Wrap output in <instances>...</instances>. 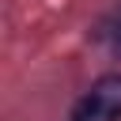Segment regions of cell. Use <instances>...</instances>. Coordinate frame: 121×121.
Wrapping results in <instances>:
<instances>
[{
  "label": "cell",
  "mask_w": 121,
  "mask_h": 121,
  "mask_svg": "<svg viewBox=\"0 0 121 121\" xmlns=\"http://www.w3.org/2000/svg\"><path fill=\"white\" fill-rule=\"evenodd\" d=\"M79 113L98 117V121L117 117V113H121V76H106V79H98V87L91 91V98L83 102Z\"/></svg>",
  "instance_id": "6da1fadb"
},
{
  "label": "cell",
  "mask_w": 121,
  "mask_h": 121,
  "mask_svg": "<svg viewBox=\"0 0 121 121\" xmlns=\"http://www.w3.org/2000/svg\"><path fill=\"white\" fill-rule=\"evenodd\" d=\"M113 49L121 53V26H117V34H113Z\"/></svg>",
  "instance_id": "7a4b0ae2"
},
{
  "label": "cell",
  "mask_w": 121,
  "mask_h": 121,
  "mask_svg": "<svg viewBox=\"0 0 121 121\" xmlns=\"http://www.w3.org/2000/svg\"><path fill=\"white\" fill-rule=\"evenodd\" d=\"M76 121H98V117H87V113H79V117H76Z\"/></svg>",
  "instance_id": "3957f363"
}]
</instances>
